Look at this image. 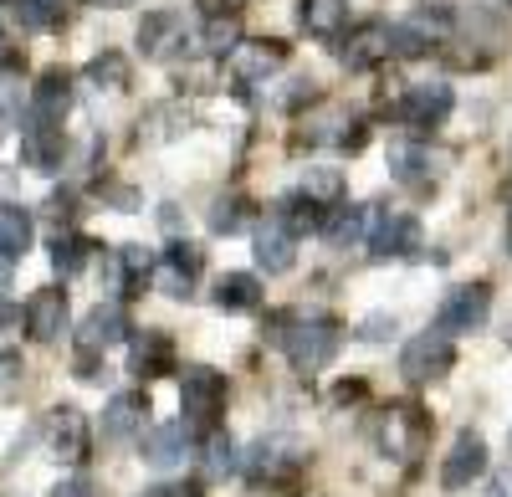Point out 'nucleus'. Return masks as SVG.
<instances>
[{
  "label": "nucleus",
  "mask_w": 512,
  "mask_h": 497,
  "mask_svg": "<svg viewBox=\"0 0 512 497\" xmlns=\"http://www.w3.org/2000/svg\"><path fill=\"white\" fill-rule=\"evenodd\" d=\"M180 410L190 431H216L226 410V375H216L210 364H195L180 375Z\"/></svg>",
  "instance_id": "f257e3e1"
},
{
  "label": "nucleus",
  "mask_w": 512,
  "mask_h": 497,
  "mask_svg": "<svg viewBox=\"0 0 512 497\" xmlns=\"http://www.w3.org/2000/svg\"><path fill=\"white\" fill-rule=\"evenodd\" d=\"M282 344H287V359H292L297 375H318V369H328L333 354H338V323L333 318H303L292 334H282Z\"/></svg>",
  "instance_id": "f03ea898"
},
{
  "label": "nucleus",
  "mask_w": 512,
  "mask_h": 497,
  "mask_svg": "<svg viewBox=\"0 0 512 497\" xmlns=\"http://www.w3.org/2000/svg\"><path fill=\"white\" fill-rule=\"evenodd\" d=\"M451 364H456V349H451V334H415L410 344H405V354H400V375L410 380V385H431V380H441V375H451Z\"/></svg>",
  "instance_id": "7ed1b4c3"
},
{
  "label": "nucleus",
  "mask_w": 512,
  "mask_h": 497,
  "mask_svg": "<svg viewBox=\"0 0 512 497\" xmlns=\"http://www.w3.org/2000/svg\"><path fill=\"white\" fill-rule=\"evenodd\" d=\"M492 313V287L487 282H466V287H451L446 303L436 308V328L441 334H472L482 328Z\"/></svg>",
  "instance_id": "20e7f679"
},
{
  "label": "nucleus",
  "mask_w": 512,
  "mask_h": 497,
  "mask_svg": "<svg viewBox=\"0 0 512 497\" xmlns=\"http://www.w3.org/2000/svg\"><path fill=\"white\" fill-rule=\"evenodd\" d=\"M482 472H487V441L477 431H461L451 441V451H446V462H441V487L461 492V487H472Z\"/></svg>",
  "instance_id": "39448f33"
},
{
  "label": "nucleus",
  "mask_w": 512,
  "mask_h": 497,
  "mask_svg": "<svg viewBox=\"0 0 512 497\" xmlns=\"http://www.w3.org/2000/svg\"><path fill=\"white\" fill-rule=\"evenodd\" d=\"M451 108H456V93L446 88V82H420V88L405 93L400 118L410 123V129H441V123L451 118Z\"/></svg>",
  "instance_id": "423d86ee"
},
{
  "label": "nucleus",
  "mask_w": 512,
  "mask_h": 497,
  "mask_svg": "<svg viewBox=\"0 0 512 497\" xmlns=\"http://www.w3.org/2000/svg\"><path fill=\"white\" fill-rule=\"evenodd\" d=\"M62 328H67V293L62 287H36L26 298V334L36 344H52L62 339Z\"/></svg>",
  "instance_id": "0eeeda50"
},
{
  "label": "nucleus",
  "mask_w": 512,
  "mask_h": 497,
  "mask_svg": "<svg viewBox=\"0 0 512 497\" xmlns=\"http://www.w3.org/2000/svg\"><path fill=\"white\" fill-rule=\"evenodd\" d=\"M282 62H287L282 41H241V47L226 57V67H231V77L241 82V88H251V82H267Z\"/></svg>",
  "instance_id": "6e6552de"
},
{
  "label": "nucleus",
  "mask_w": 512,
  "mask_h": 497,
  "mask_svg": "<svg viewBox=\"0 0 512 497\" xmlns=\"http://www.w3.org/2000/svg\"><path fill=\"white\" fill-rule=\"evenodd\" d=\"M415 241H420V226L405 211H379L374 226H369V252L374 257H410Z\"/></svg>",
  "instance_id": "1a4fd4ad"
},
{
  "label": "nucleus",
  "mask_w": 512,
  "mask_h": 497,
  "mask_svg": "<svg viewBox=\"0 0 512 497\" xmlns=\"http://www.w3.org/2000/svg\"><path fill=\"white\" fill-rule=\"evenodd\" d=\"M292 252H297V231L282 226V221L267 211L262 231H256V262H262L267 272H287V267H292Z\"/></svg>",
  "instance_id": "9d476101"
},
{
  "label": "nucleus",
  "mask_w": 512,
  "mask_h": 497,
  "mask_svg": "<svg viewBox=\"0 0 512 497\" xmlns=\"http://www.w3.org/2000/svg\"><path fill=\"white\" fill-rule=\"evenodd\" d=\"M384 446H390L395 451V457H415V451H420V441H425V416H420V410H410V405H395L390 410V416H384Z\"/></svg>",
  "instance_id": "9b49d317"
},
{
  "label": "nucleus",
  "mask_w": 512,
  "mask_h": 497,
  "mask_svg": "<svg viewBox=\"0 0 512 497\" xmlns=\"http://www.w3.org/2000/svg\"><path fill=\"white\" fill-rule=\"evenodd\" d=\"M190 451V426L185 421H169V426H154L144 436V462L149 467H180Z\"/></svg>",
  "instance_id": "f8f14e48"
},
{
  "label": "nucleus",
  "mask_w": 512,
  "mask_h": 497,
  "mask_svg": "<svg viewBox=\"0 0 512 497\" xmlns=\"http://www.w3.org/2000/svg\"><path fill=\"white\" fill-rule=\"evenodd\" d=\"M67 113V72H47L31 88V123L36 129H57Z\"/></svg>",
  "instance_id": "ddd939ff"
},
{
  "label": "nucleus",
  "mask_w": 512,
  "mask_h": 497,
  "mask_svg": "<svg viewBox=\"0 0 512 497\" xmlns=\"http://www.w3.org/2000/svg\"><path fill=\"white\" fill-rule=\"evenodd\" d=\"M52 446L62 462H88V421H82V410L72 405L52 410Z\"/></svg>",
  "instance_id": "4468645a"
},
{
  "label": "nucleus",
  "mask_w": 512,
  "mask_h": 497,
  "mask_svg": "<svg viewBox=\"0 0 512 497\" xmlns=\"http://www.w3.org/2000/svg\"><path fill=\"white\" fill-rule=\"evenodd\" d=\"M154 277H159V287H164L169 298H185L190 282L200 277V252H195V246H169Z\"/></svg>",
  "instance_id": "2eb2a0df"
},
{
  "label": "nucleus",
  "mask_w": 512,
  "mask_h": 497,
  "mask_svg": "<svg viewBox=\"0 0 512 497\" xmlns=\"http://www.w3.org/2000/svg\"><path fill=\"white\" fill-rule=\"evenodd\" d=\"M384 57H390V26L369 21V26L349 31V41H344V62L349 67H379Z\"/></svg>",
  "instance_id": "dca6fc26"
},
{
  "label": "nucleus",
  "mask_w": 512,
  "mask_h": 497,
  "mask_svg": "<svg viewBox=\"0 0 512 497\" xmlns=\"http://www.w3.org/2000/svg\"><path fill=\"white\" fill-rule=\"evenodd\" d=\"M31 241H36V221L31 211H21V205H0V257L16 262L31 252Z\"/></svg>",
  "instance_id": "f3484780"
},
{
  "label": "nucleus",
  "mask_w": 512,
  "mask_h": 497,
  "mask_svg": "<svg viewBox=\"0 0 512 497\" xmlns=\"http://www.w3.org/2000/svg\"><path fill=\"white\" fill-rule=\"evenodd\" d=\"M303 26H308V36L333 41V36H344V26H349V6L344 0H303Z\"/></svg>",
  "instance_id": "a211bd4d"
},
{
  "label": "nucleus",
  "mask_w": 512,
  "mask_h": 497,
  "mask_svg": "<svg viewBox=\"0 0 512 497\" xmlns=\"http://www.w3.org/2000/svg\"><path fill=\"white\" fill-rule=\"evenodd\" d=\"M123 308H93L88 313V323H82V339H77V349H88V354H98V349H108V344H118L123 339Z\"/></svg>",
  "instance_id": "6ab92c4d"
},
{
  "label": "nucleus",
  "mask_w": 512,
  "mask_h": 497,
  "mask_svg": "<svg viewBox=\"0 0 512 497\" xmlns=\"http://www.w3.org/2000/svg\"><path fill=\"white\" fill-rule=\"evenodd\" d=\"M256 303H262V282H256L251 272H231L216 282V308L226 313H251Z\"/></svg>",
  "instance_id": "aec40b11"
},
{
  "label": "nucleus",
  "mask_w": 512,
  "mask_h": 497,
  "mask_svg": "<svg viewBox=\"0 0 512 497\" xmlns=\"http://www.w3.org/2000/svg\"><path fill=\"white\" fill-rule=\"evenodd\" d=\"M21 159L31 164V170H57L62 164V129H26V139H21Z\"/></svg>",
  "instance_id": "412c9836"
},
{
  "label": "nucleus",
  "mask_w": 512,
  "mask_h": 497,
  "mask_svg": "<svg viewBox=\"0 0 512 497\" xmlns=\"http://www.w3.org/2000/svg\"><path fill=\"white\" fill-rule=\"evenodd\" d=\"M144 421V400L139 395H113L108 410H103V436L108 441H123V436H134Z\"/></svg>",
  "instance_id": "4be33fe9"
},
{
  "label": "nucleus",
  "mask_w": 512,
  "mask_h": 497,
  "mask_svg": "<svg viewBox=\"0 0 512 497\" xmlns=\"http://www.w3.org/2000/svg\"><path fill=\"white\" fill-rule=\"evenodd\" d=\"M175 36H180V16L175 11H149L144 26H139V47L149 57H164L169 47H175Z\"/></svg>",
  "instance_id": "5701e85b"
},
{
  "label": "nucleus",
  "mask_w": 512,
  "mask_h": 497,
  "mask_svg": "<svg viewBox=\"0 0 512 497\" xmlns=\"http://www.w3.org/2000/svg\"><path fill=\"white\" fill-rule=\"evenodd\" d=\"M205 47L210 52H221V57H231L236 47H241V16L236 11H216L205 21Z\"/></svg>",
  "instance_id": "b1692460"
},
{
  "label": "nucleus",
  "mask_w": 512,
  "mask_h": 497,
  "mask_svg": "<svg viewBox=\"0 0 512 497\" xmlns=\"http://www.w3.org/2000/svg\"><path fill=\"white\" fill-rule=\"evenodd\" d=\"M169 359H175V349H169L164 334H139L134 339V369L139 375H159V369H169Z\"/></svg>",
  "instance_id": "393cba45"
},
{
  "label": "nucleus",
  "mask_w": 512,
  "mask_h": 497,
  "mask_svg": "<svg viewBox=\"0 0 512 497\" xmlns=\"http://www.w3.org/2000/svg\"><path fill=\"white\" fill-rule=\"evenodd\" d=\"M303 195L318 205H338V200H344V175H338V170H308L303 175Z\"/></svg>",
  "instance_id": "a878e982"
},
{
  "label": "nucleus",
  "mask_w": 512,
  "mask_h": 497,
  "mask_svg": "<svg viewBox=\"0 0 512 497\" xmlns=\"http://www.w3.org/2000/svg\"><path fill=\"white\" fill-rule=\"evenodd\" d=\"M272 216H277L282 226H292L297 236H303V231H313V226H318V205H313L308 195H292V200H282V205H277Z\"/></svg>",
  "instance_id": "bb28decb"
},
{
  "label": "nucleus",
  "mask_w": 512,
  "mask_h": 497,
  "mask_svg": "<svg viewBox=\"0 0 512 497\" xmlns=\"http://www.w3.org/2000/svg\"><path fill=\"white\" fill-rule=\"evenodd\" d=\"M67 11V0H21V26L26 31H52Z\"/></svg>",
  "instance_id": "cd10ccee"
},
{
  "label": "nucleus",
  "mask_w": 512,
  "mask_h": 497,
  "mask_svg": "<svg viewBox=\"0 0 512 497\" xmlns=\"http://www.w3.org/2000/svg\"><path fill=\"white\" fill-rule=\"evenodd\" d=\"M88 77L98 82V88H128V57L103 52V57H93V62H88Z\"/></svg>",
  "instance_id": "c85d7f7f"
},
{
  "label": "nucleus",
  "mask_w": 512,
  "mask_h": 497,
  "mask_svg": "<svg viewBox=\"0 0 512 497\" xmlns=\"http://www.w3.org/2000/svg\"><path fill=\"white\" fill-rule=\"evenodd\" d=\"M323 236L333 241V246H349V241H359L364 236V211H333V221H323Z\"/></svg>",
  "instance_id": "c756f323"
},
{
  "label": "nucleus",
  "mask_w": 512,
  "mask_h": 497,
  "mask_svg": "<svg viewBox=\"0 0 512 497\" xmlns=\"http://www.w3.org/2000/svg\"><path fill=\"white\" fill-rule=\"evenodd\" d=\"M88 252H93V246L88 241H82V236H57V252H52V262H57V272L62 277H72V272H82V267H88Z\"/></svg>",
  "instance_id": "7c9ffc66"
},
{
  "label": "nucleus",
  "mask_w": 512,
  "mask_h": 497,
  "mask_svg": "<svg viewBox=\"0 0 512 497\" xmlns=\"http://www.w3.org/2000/svg\"><path fill=\"white\" fill-rule=\"evenodd\" d=\"M241 221H246V200H241V195H231V200H216V211H210V231L231 236V231H241Z\"/></svg>",
  "instance_id": "2f4dec72"
},
{
  "label": "nucleus",
  "mask_w": 512,
  "mask_h": 497,
  "mask_svg": "<svg viewBox=\"0 0 512 497\" xmlns=\"http://www.w3.org/2000/svg\"><path fill=\"white\" fill-rule=\"evenodd\" d=\"M205 457H210V462H205L210 472H226V467H231V441H226V436H210Z\"/></svg>",
  "instance_id": "473e14b6"
},
{
  "label": "nucleus",
  "mask_w": 512,
  "mask_h": 497,
  "mask_svg": "<svg viewBox=\"0 0 512 497\" xmlns=\"http://www.w3.org/2000/svg\"><path fill=\"white\" fill-rule=\"evenodd\" d=\"M16 375H21V354H0V390H6Z\"/></svg>",
  "instance_id": "72a5a7b5"
},
{
  "label": "nucleus",
  "mask_w": 512,
  "mask_h": 497,
  "mask_svg": "<svg viewBox=\"0 0 512 497\" xmlns=\"http://www.w3.org/2000/svg\"><path fill=\"white\" fill-rule=\"evenodd\" d=\"M52 497H98V492H93L88 482H62V487H57Z\"/></svg>",
  "instance_id": "f704fd0d"
},
{
  "label": "nucleus",
  "mask_w": 512,
  "mask_h": 497,
  "mask_svg": "<svg viewBox=\"0 0 512 497\" xmlns=\"http://www.w3.org/2000/svg\"><path fill=\"white\" fill-rule=\"evenodd\" d=\"M364 339H384V318H369L364 323Z\"/></svg>",
  "instance_id": "c9c22d12"
},
{
  "label": "nucleus",
  "mask_w": 512,
  "mask_h": 497,
  "mask_svg": "<svg viewBox=\"0 0 512 497\" xmlns=\"http://www.w3.org/2000/svg\"><path fill=\"white\" fill-rule=\"evenodd\" d=\"M0 323H11V303L6 298H0Z\"/></svg>",
  "instance_id": "e433bc0d"
},
{
  "label": "nucleus",
  "mask_w": 512,
  "mask_h": 497,
  "mask_svg": "<svg viewBox=\"0 0 512 497\" xmlns=\"http://www.w3.org/2000/svg\"><path fill=\"white\" fill-rule=\"evenodd\" d=\"M93 6H134V0H93Z\"/></svg>",
  "instance_id": "4c0bfd02"
},
{
  "label": "nucleus",
  "mask_w": 512,
  "mask_h": 497,
  "mask_svg": "<svg viewBox=\"0 0 512 497\" xmlns=\"http://www.w3.org/2000/svg\"><path fill=\"white\" fill-rule=\"evenodd\" d=\"M0 6H6V0H0Z\"/></svg>",
  "instance_id": "58836bf2"
},
{
  "label": "nucleus",
  "mask_w": 512,
  "mask_h": 497,
  "mask_svg": "<svg viewBox=\"0 0 512 497\" xmlns=\"http://www.w3.org/2000/svg\"><path fill=\"white\" fill-rule=\"evenodd\" d=\"M507 6H512V0H507Z\"/></svg>",
  "instance_id": "ea45409f"
}]
</instances>
